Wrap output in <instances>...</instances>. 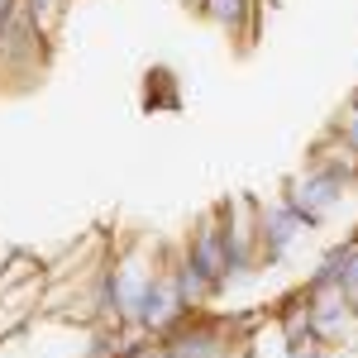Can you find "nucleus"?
Masks as SVG:
<instances>
[{
	"label": "nucleus",
	"instance_id": "obj_1",
	"mask_svg": "<svg viewBox=\"0 0 358 358\" xmlns=\"http://www.w3.org/2000/svg\"><path fill=\"white\" fill-rule=\"evenodd\" d=\"M349 187H358V158H349V153L325 134L306 153V167H296V172L282 182L277 196L292 206V215H296L306 229H325V224L339 215Z\"/></svg>",
	"mask_w": 358,
	"mask_h": 358
},
{
	"label": "nucleus",
	"instance_id": "obj_2",
	"mask_svg": "<svg viewBox=\"0 0 358 358\" xmlns=\"http://www.w3.org/2000/svg\"><path fill=\"white\" fill-rule=\"evenodd\" d=\"M253 325H258V315H220L215 306L187 310L158 339V358H239Z\"/></svg>",
	"mask_w": 358,
	"mask_h": 358
},
{
	"label": "nucleus",
	"instance_id": "obj_3",
	"mask_svg": "<svg viewBox=\"0 0 358 358\" xmlns=\"http://www.w3.org/2000/svg\"><path fill=\"white\" fill-rule=\"evenodd\" d=\"M48 62H53V38L34 24L24 15V5H20L0 29V91H10V96L34 91L43 82Z\"/></svg>",
	"mask_w": 358,
	"mask_h": 358
},
{
	"label": "nucleus",
	"instance_id": "obj_4",
	"mask_svg": "<svg viewBox=\"0 0 358 358\" xmlns=\"http://www.w3.org/2000/svg\"><path fill=\"white\" fill-rule=\"evenodd\" d=\"M224 253H229V287H244L263 273L258 268V234H253V196H224L220 206Z\"/></svg>",
	"mask_w": 358,
	"mask_h": 358
},
{
	"label": "nucleus",
	"instance_id": "obj_5",
	"mask_svg": "<svg viewBox=\"0 0 358 358\" xmlns=\"http://www.w3.org/2000/svg\"><path fill=\"white\" fill-rule=\"evenodd\" d=\"M253 234H258V268H282L310 229L292 215L282 196H273V201H253Z\"/></svg>",
	"mask_w": 358,
	"mask_h": 358
},
{
	"label": "nucleus",
	"instance_id": "obj_6",
	"mask_svg": "<svg viewBox=\"0 0 358 358\" xmlns=\"http://www.w3.org/2000/svg\"><path fill=\"white\" fill-rule=\"evenodd\" d=\"M167 253H172V248H167ZM182 315H187V301H182V292H177V282H172V268H167V258H163V268L153 273V282L143 287L134 315H129V330H143V334H153V339H163Z\"/></svg>",
	"mask_w": 358,
	"mask_h": 358
},
{
	"label": "nucleus",
	"instance_id": "obj_7",
	"mask_svg": "<svg viewBox=\"0 0 358 358\" xmlns=\"http://www.w3.org/2000/svg\"><path fill=\"white\" fill-rule=\"evenodd\" d=\"M306 306H310V330L320 344L344 349L358 339V310L349 306V296L339 287H315V292L306 287Z\"/></svg>",
	"mask_w": 358,
	"mask_h": 358
},
{
	"label": "nucleus",
	"instance_id": "obj_8",
	"mask_svg": "<svg viewBox=\"0 0 358 358\" xmlns=\"http://www.w3.org/2000/svg\"><path fill=\"white\" fill-rule=\"evenodd\" d=\"M182 253L206 268V277L220 287V296L229 292V253H224V224H220V210H215V206L201 210L192 220L187 239H182Z\"/></svg>",
	"mask_w": 358,
	"mask_h": 358
},
{
	"label": "nucleus",
	"instance_id": "obj_9",
	"mask_svg": "<svg viewBox=\"0 0 358 358\" xmlns=\"http://www.w3.org/2000/svg\"><path fill=\"white\" fill-rule=\"evenodd\" d=\"M192 15H201L210 29H220L224 38H234L248 53L263 29V0H196Z\"/></svg>",
	"mask_w": 358,
	"mask_h": 358
},
{
	"label": "nucleus",
	"instance_id": "obj_10",
	"mask_svg": "<svg viewBox=\"0 0 358 358\" xmlns=\"http://www.w3.org/2000/svg\"><path fill=\"white\" fill-rule=\"evenodd\" d=\"M167 268H172V282H177V292H182L187 310H210V306L220 301V287L206 277V268H201L196 258H187V253H182V244H172Z\"/></svg>",
	"mask_w": 358,
	"mask_h": 358
},
{
	"label": "nucleus",
	"instance_id": "obj_11",
	"mask_svg": "<svg viewBox=\"0 0 358 358\" xmlns=\"http://www.w3.org/2000/svg\"><path fill=\"white\" fill-rule=\"evenodd\" d=\"M106 248H110V239H106V234H86L82 244H67L57 258H48V263H43L48 287H53V282H72V277H82L86 268H91L101 253H106Z\"/></svg>",
	"mask_w": 358,
	"mask_h": 358
},
{
	"label": "nucleus",
	"instance_id": "obj_12",
	"mask_svg": "<svg viewBox=\"0 0 358 358\" xmlns=\"http://www.w3.org/2000/svg\"><path fill=\"white\" fill-rule=\"evenodd\" d=\"M273 320H277V330H282V344H287V349L315 339V330H310V306H306V287H292L287 296H277Z\"/></svg>",
	"mask_w": 358,
	"mask_h": 358
},
{
	"label": "nucleus",
	"instance_id": "obj_13",
	"mask_svg": "<svg viewBox=\"0 0 358 358\" xmlns=\"http://www.w3.org/2000/svg\"><path fill=\"white\" fill-rule=\"evenodd\" d=\"M43 253H34V248H0V296L5 292H15V287H24V282H34V277H43Z\"/></svg>",
	"mask_w": 358,
	"mask_h": 358
},
{
	"label": "nucleus",
	"instance_id": "obj_14",
	"mask_svg": "<svg viewBox=\"0 0 358 358\" xmlns=\"http://www.w3.org/2000/svg\"><path fill=\"white\" fill-rule=\"evenodd\" d=\"M143 110H182V82L172 67H148L143 72Z\"/></svg>",
	"mask_w": 358,
	"mask_h": 358
},
{
	"label": "nucleus",
	"instance_id": "obj_15",
	"mask_svg": "<svg viewBox=\"0 0 358 358\" xmlns=\"http://www.w3.org/2000/svg\"><path fill=\"white\" fill-rule=\"evenodd\" d=\"M325 134H330L349 158H358V91L339 106V110H334V120H330V129H325Z\"/></svg>",
	"mask_w": 358,
	"mask_h": 358
},
{
	"label": "nucleus",
	"instance_id": "obj_16",
	"mask_svg": "<svg viewBox=\"0 0 358 358\" xmlns=\"http://www.w3.org/2000/svg\"><path fill=\"white\" fill-rule=\"evenodd\" d=\"M20 5H24V15L43 29L48 38L62 34V20H67V10H72V0H20Z\"/></svg>",
	"mask_w": 358,
	"mask_h": 358
},
{
	"label": "nucleus",
	"instance_id": "obj_17",
	"mask_svg": "<svg viewBox=\"0 0 358 358\" xmlns=\"http://www.w3.org/2000/svg\"><path fill=\"white\" fill-rule=\"evenodd\" d=\"M344 268H339V292L349 296V306L358 310V229H349L344 239Z\"/></svg>",
	"mask_w": 358,
	"mask_h": 358
},
{
	"label": "nucleus",
	"instance_id": "obj_18",
	"mask_svg": "<svg viewBox=\"0 0 358 358\" xmlns=\"http://www.w3.org/2000/svg\"><path fill=\"white\" fill-rule=\"evenodd\" d=\"M115 358H158V339L143 330H124L115 344Z\"/></svg>",
	"mask_w": 358,
	"mask_h": 358
},
{
	"label": "nucleus",
	"instance_id": "obj_19",
	"mask_svg": "<svg viewBox=\"0 0 358 358\" xmlns=\"http://www.w3.org/2000/svg\"><path fill=\"white\" fill-rule=\"evenodd\" d=\"M15 10H20V0H0V29H5V20H10Z\"/></svg>",
	"mask_w": 358,
	"mask_h": 358
},
{
	"label": "nucleus",
	"instance_id": "obj_20",
	"mask_svg": "<svg viewBox=\"0 0 358 358\" xmlns=\"http://www.w3.org/2000/svg\"><path fill=\"white\" fill-rule=\"evenodd\" d=\"M263 5H273V0H263Z\"/></svg>",
	"mask_w": 358,
	"mask_h": 358
}]
</instances>
